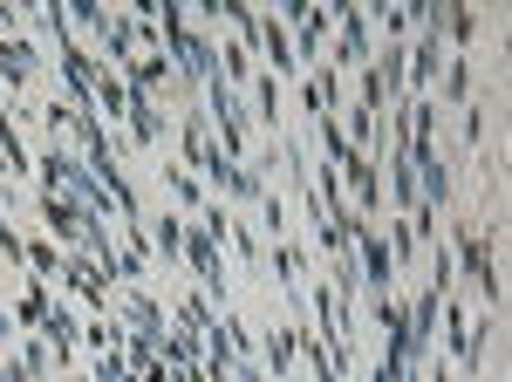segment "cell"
Masks as SVG:
<instances>
[{
	"label": "cell",
	"mask_w": 512,
	"mask_h": 382,
	"mask_svg": "<svg viewBox=\"0 0 512 382\" xmlns=\"http://www.w3.org/2000/svg\"><path fill=\"white\" fill-rule=\"evenodd\" d=\"M48 280H28V301H21V321H28V328H41V321H48Z\"/></svg>",
	"instance_id": "24"
},
{
	"label": "cell",
	"mask_w": 512,
	"mask_h": 382,
	"mask_svg": "<svg viewBox=\"0 0 512 382\" xmlns=\"http://www.w3.org/2000/svg\"><path fill=\"white\" fill-rule=\"evenodd\" d=\"M390 198H396V212H417V171L403 157V137L390 144Z\"/></svg>",
	"instance_id": "12"
},
{
	"label": "cell",
	"mask_w": 512,
	"mask_h": 382,
	"mask_svg": "<svg viewBox=\"0 0 512 382\" xmlns=\"http://www.w3.org/2000/svg\"><path fill=\"white\" fill-rule=\"evenodd\" d=\"M335 103H342V76H335L328 62H315V69H308V89H301V110L308 116H335Z\"/></svg>",
	"instance_id": "10"
},
{
	"label": "cell",
	"mask_w": 512,
	"mask_h": 382,
	"mask_svg": "<svg viewBox=\"0 0 512 382\" xmlns=\"http://www.w3.org/2000/svg\"><path fill=\"white\" fill-rule=\"evenodd\" d=\"M28 76H35V48H28L21 35H7V41H0V82H14V89H21Z\"/></svg>",
	"instance_id": "14"
},
{
	"label": "cell",
	"mask_w": 512,
	"mask_h": 382,
	"mask_svg": "<svg viewBox=\"0 0 512 382\" xmlns=\"http://www.w3.org/2000/svg\"><path fill=\"white\" fill-rule=\"evenodd\" d=\"M164 185H171V198H178V205H192V212L205 205V185H198L192 171H164Z\"/></svg>",
	"instance_id": "23"
},
{
	"label": "cell",
	"mask_w": 512,
	"mask_h": 382,
	"mask_svg": "<svg viewBox=\"0 0 512 382\" xmlns=\"http://www.w3.org/2000/svg\"><path fill=\"white\" fill-rule=\"evenodd\" d=\"M335 21H342V35H335V62H328V69H335V76H342V69H355V76H362V69L376 62V41H369V7H335Z\"/></svg>",
	"instance_id": "4"
},
{
	"label": "cell",
	"mask_w": 512,
	"mask_h": 382,
	"mask_svg": "<svg viewBox=\"0 0 512 382\" xmlns=\"http://www.w3.org/2000/svg\"><path fill=\"white\" fill-rule=\"evenodd\" d=\"M0 335H14V314H7V307H0Z\"/></svg>",
	"instance_id": "29"
},
{
	"label": "cell",
	"mask_w": 512,
	"mask_h": 382,
	"mask_svg": "<svg viewBox=\"0 0 512 382\" xmlns=\"http://www.w3.org/2000/svg\"><path fill=\"white\" fill-rule=\"evenodd\" d=\"M35 335L48 342V355H55V369H69V355H76V342H82V328L69 321V307H48V321H41Z\"/></svg>",
	"instance_id": "8"
},
{
	"label": "cell",
	"mask_w": 512,
	"mask_h": 382,
	"mask_svg": "<svg viewBox=\"0 0 512 382\" xmlns=\"http://www.w3.org/2000/svg\"><path fill=\"white\" fill-rule=\"evenodd\" d=\"M287 21H294V62H321V35H328V21H335V7H287Z\"/></svg>",
	"instance_id": "6"
},
{
	"label": "cell",
	"mask_w": 512,
	"mask_h": 382,
	"mask_svg": "<svg viewBox=\"0 0 512 382\" xmlns=\"http://www.w3.org/2000/svg\"><path fill=\"white\" fill-rule=\"evenodd\" d=\"M253 110L267 116V137H274V116H280V82L267 76V69H260V76H253Z\"/></svg>",
	"instance_id": "19"
},
{
	"label": "cell",
	"mask_w": 512,
	"mask_h": 382,
	"mask_svg": "<svg viewBox=\"0 0 512 382\" xmlns=\"http://www.w3.org/2000/svg\"><path fill=\"white\" fill-rule=\"evenodd\" d=\"M130 137H137V151H158L164 144V116L151 96H130Z\"/></svg>",
	"instance_id": "11"
},
{
	"label": "cell",
	"mask_w": 512,
	"mask_h": 382,
	"mask_svg": "<svg viewBox=\"0 0 512 382\" xmlns=\"http://www.w3.org/2000/svg\"><path fill=\"white\" fill-rule=\"evenodd\" d=\"M178 321H185L192 335H205V342L219 335V314H212V307H205V301H178Z\"/></svg>",
	"instance_id": "21"
},
{
	"label": "cell",
	"mask_w": 512,
	"mask_h": 382,
	"mask_svg": "<svg viewBox=\"0 0 512 382\" xmlns=\"http://www.w3.org/2000/svg\"><path fill=\"white\" fill-rule=\"evenodd\" d=\"M437 69H444V41H437V35H417L410 62H403V76L417 82V96H431V89H437Z\"/></svg>",
	"instance_id": "9"
},
{
	"label": "cell",
	"mask_w": 512,
	"mask_h": 382,
	"mask_svg": "<svg viewBox=\"0 0 512 382\" xmlns=\"http://www.w3.org/2000/svg\"><path fill=\"white\" fill-rule=\"evenodd\" d=\"M110 307L130 321V335H164V307L151 301L144 287H117V294H110Z\"/></svg>",
	"instance_id": "7"
},
{
	"label": "cell",
	"mask_w": 512,
	"mask_h": 382,
	"mask_svg": "<svg viewBox=\"0 0 512 382\" xmlns=\"http://www.w3.org/2000/svg\"><path fill=\"white\" fill-rule=\"evenodd\" d=\"M41 219H48V232H55V239H69V246H89V232L103 226V219H96L82 198H69L62 185H41Z\"/></svg>",
	"instance_id": "3"
},
{
	"label": "cell",
	"mask_w": 512,
	"mask_h": 382,
	"mask_svg": "<svg viewBox=\"0 0 512 382\" xmlns=\"http://www.w3.org/2000/svg\"><path fill=\"white\" fill-rule=\"evenodd\" d=\"M35 178H41V185H62L69 198H82V205H89L96 219H110V212H117V198L96 185V171H89V164H82L69 144H48V151L35 157Z\"/></svg>",
	"instance_id": "1"
},
{
	"label": "cell",
	"mask_w": 512,
	"mask_h": 382,
	"mask_svg": "<svg viewBox=\"0 0 512 382\" xmlns=\"http://www.w3.org/2000/svg\"><path fill=\"white\" fill-rule=\"evenodd\" d=\"M96 110L130 116V89H123V76H117V69H96Z\"/></svg>",
	"instance_id": "15"
},
{
	"label": "cell",
	"mask_w": 512,
	"mask_h": 382,
	"mask_svg": "<svg viewBox=\"0 0 512 382\" xmlns=\"http://www.w3.org/2000/svg\"><path fill=\"white\" fill-rule=\"evenodd\" d=\"M390 260H417V232H410V219L390 232Z\"/></svg>",
	"instance_id": "26"
},
{
	"label": "cell",
	"mask_w": 512,
	"mask_h": 382,
	"mask_svg": "<svg viewBox=\"0 0 512 382\" xmlns=\"http://www.w3.org/2000/svg\"><path fill=\"white\" fill-rule=\"evenodd\" d=\"M253 48L274 62V76H280V69H294V48H287V28H280V14H260V35H253Z\"/></svg>",
	"instance_id": "13"
},
{
	"label": "cell",
	"mask_w": 512,
	"mask_h": 382,
	"mask_svg": "<svg viewBox=\"0 0 512 382\" xmlns=\"http://www.w3.org/2000/svg\"><path fill=\"white\" fill-rule=\"evenodd\" d=\"M144 226H151V246H158L164 260H178V253H185V232H178L171 212H164V219H144Z\"/></svg>",
	"instance_id": "18"
},
{
	"label": "cell",
	"mask_w": 512,
	"mask_h": 382,
	"mask_svg": "<svg viewBox=\"0 0 512 382\" xmlns=\"http://www.w3.org/2000/svg\"><path fill=\"white\" fill-rule=\"evenodd\" d=\"M62 280H69V287H76V294L96 307V314H110V294H117V280L96 267V260L82 253V246H76V253H62Z\"/></svg>",
	"instance_id": "5"
},
{
	"label": "cell",
	"mask_w": 512,
	"mask_h": 382,
	"mask_svg": "<svg viewBox=\"0 0 512 382\" xmlns=\"http://www.w3.org/2000/svg\"><path fill=\"white\" fill-rule=\"evenodd\" d=\"M0 35H14V7H0Z\"/></svg>",
	"instance_id": "28"
},
{
	"label": "cell",
	"mask_w": 512,
	"mask_h": 382,
	"mask_svg": "<svg viewBox=\"0 0 512 382\" xmlns=\"http://www.w3.org/2000/svg\"><path fill=\"white\" fill-rule=\"evenodd\" d=\"M451 267H465V280L478 287V301L492 307V314L506 307V280H499V260H492V239H485L478 226L458 232V253H451Z\"/></svg>",
	"instance_id": "2"
},
{
	"label": "cell",
	"mask_w": 512,
	"mask_h": 382,
	"mask_svg": "<svg viewBox=\"0 0 512 382\" xmlns=\"http://www.w3.org/2000/svg\"><path fill=\"white\" fill-rule=\"evenodd\" d=\"M164 369H198V342L192 335H164Z\"/></svg>",
	"instance_id": "22"
},
{
	"label": "cell",
	"mask_w": 512,
	"mask_h": 382,
	"mask_svg": "<svg viewBox=\"0 0 512 382\" xmlns=\"http://www.w3.org/2000/svg\"><path fill=\"white\" fill-rule=\"evenodd\" d=\"M0 382H28V369H21V355H14V362H0Z\"/></svg>",
	"instance_id": "27"
},
{
	"label": "cell",
	"mask_w": 512,
	"mask_h": 382,
	"mask_svg": "<svg viewBox=\"0 0 512 382\" xmlns=\"http://www.w3.org/2000/svg\"><path fill=\"white\" fill-rule=\"evenodd\" d=\"M465 96H472V62L444 55V103H465Z\"/></svg>",
	"instance_id": "17"
},
{
	"label": "cell",
	"mask_w": 512,
	"mask_h": 382,
	"mask_svg": "<svg viewBox=\"0 0 512 382\" xmlns=\"http://www.w3.org/2000/svg\"><path fill=\"white\" fill-rule=\"evenodd\" d=\"M260 362H267L274 376H287V369H294V328H274L267 348H260Z\"/></svg>",
	"instance_id": "16"
},
{
	"label": "cell",
	"mask_w": 512,
	"mask_h": 382,
	"mask_svg": "<svg viewBox=\"0 0 512 382\" xmlns=\"http://www.w3.org/2000/svg\"><path fill=\"white\" fill-rule=\"evenodd\" d=\"M274 273H280V287L301 301V253H294V246H280V239H274Z\"/></svg>",
	"instance_id": "20"
},
{
	"label": "cell",
	"mask_w": 512,
	"mask_h": 382,
	"mask_svg": "<svg viewBox=\"0 0 512 382\" xmlns=\"http://www.w3.org/2000/svg\"><path fill=\"white\" fill-rule=\"evenodd\" d=\"M28 273H35V280H48V273H62V253H55L48 239H35V246H28Z\"/></svg>",
	"instance_id": "25"
}]
</instances>
